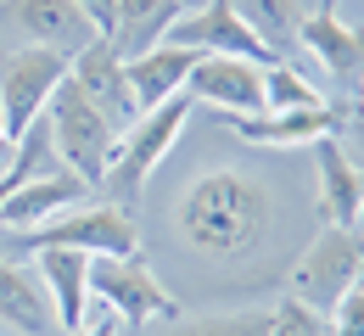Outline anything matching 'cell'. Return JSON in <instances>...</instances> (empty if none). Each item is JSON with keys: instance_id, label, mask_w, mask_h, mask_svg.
Masks as SVG:
<instances>
[{"instance_id": "603a6c76", "label": "cell", "mask_w": 364, "mask_h": 336, "mask_svg": "<svg viewBox=\"0 0 364 336\" xmlns=\"http://www.w3.org/2000/svg\"><path fill=\"white\" fill-rule=\"evenodd\" d=\"M269 336H325V314H314L297 297H286V303L269 308Z\"/></svg>"}, {"instance_id": "484cf974", "label": "cell", "mask_w": 364, "mask_h": 336, "mask_svg": "<svg viewBox=\"0 0 364 336\" xmlns=\"http://www.w3.org/2000/svg\"><path fill=\"white\" fill-rule=\"evenodd\" d=\"M118 331H124V325H118V314H107V308H101V314H95V320H85L73 336H118Z\"/></svg>"}, {"instance_id": "7c38bea8", "label": "cell", "mask_w": 364, "mask_h": 336, "mask_svg": "<svg viewBox=\"0 0 364 336\" xmlns=\"http://www.w3.org/2000/svg\"><path fill=\"white\" fill-rule=\"evenodd\" d=\"M247 146H314L325 135H342V112L336 107H291V112H235L225 118Z\"/></svg>"}, {"instance_id": "5bb4252c", "label": "cell", "mask_w": 364, "mask_h": 336, "mask_svg": "<svg viewBox=\"0 0 364 336\" xmlns=\"http://www.w3.org/2000/svg\"><path fill=\"white\" fill-rule=\"evenodd\" d=\"M297 45L314 50L342 85H364V28H348L336 17V0H319V11H303Z\"/></svg>"}, {"instance_id": "d6986e66", "label": "cell", "mask_w": 364, "mask_h": 336, "mask_svg": "<svg viewBox=\"0 0 364 336\" xmlns=\"http://www.w3.org/2000/svg\"><path fill=\"white\" fill-rule=\"evenodd\" d=\"M0 325H17V331H28V336L56 331V308H50L40 275H28L11 258H0Z\"/></svg>"}, {"instance_id": "4316f807", "label": "cell", "mask_w": 364, "mask_h": 336, "mask_svg": "<svg viewBox=\"0 0 364 336\" xmlns=\"http://www.w3.org/2000/svg\"><path fill=\"white\" fill-rule=\"evenodd\" d=\"M342 129H348V135L359 141V151H364V112H359V118H342Z\"/></svg>"}, {"instance_id": "52a82bcc", "label": "cell", "mask_w": 364, "mask_h": 336, "mask_svg": "<svg viewBox=\"0 0 364 336\" xmlns=\"http://www.w3.org/2000/svg\"><path fill=\"white\" fill-rule=\"evenodd\" d=\"M90 297L107 314H118V325L180 320V303L146 269V258H90Z\"/></svg>"}, {"instance_id": "9c48e42d", "label": "cell", "mask_w": 364, "mask_h": 336, "mask_svg": "<svg viewBox=\"0 0 364 336\" xmlns=\"http://www.w3.org/2000/svg\"><path fill=\"white\" fill-rule=\"evenodd\" d=\"M0 28L17 34L23 45L62 50L68 62L95 40V23L73 0H0Z\"/></svg>"}, {"instance_id": "30bf717a", "label": "cell", "mask_w": 364, "mask_h": 336, "mask_svg": "<svg viewBox=\"0 0 364 336\" xmlns=\"http://www.w3.org/2000/svg\"><path fill=\"white\" fill-rule=\"evenodd\" d=\"M185 96L208 101L219 118L235 112H264V67L258 62H241V56H202L185 79Z\"/></svg>"}, {"instance_id": "9a60e30c", "label": "cell", "mask_w": 364, "mask_h": 336, "mask_svg": "<svg viewBox=\"0 0 364 336\" xmlns=\"http://www.w3.org/2000/svg\"><path fill=\"white\" fill-rule=\"evenodd\" d=\"M180 17H185L180 0H118L112 6V28H107V45L118 50L124 62H135V56L163 45Z\"/></svg>"}, {"instance_id": "5b68a950", "label": "cell", "mask_w": 364, "mask_h": 336, "mask_svg": "<svg viewBox=\"0 0 364 336\" xmlns=\"http://www.w3.org/2000/svg\"><path fill=\"white\" fill-rule=\"evenodd\" d=\"M68 79V56L46 45L0 50V135L17 146V135L46 112L50 90Z\"/></svg>"}, {"instance_id": "ba28073f", "label": "cell", "mask_w": 364, "mask_h": 336, "mask_svg": "<svg viewBox=\"0 0 364 336\" xmlns=\"http://www.w3.org/2000/svg\"><path fill=\"white\" fill-rule=\"evenodd\" d=\"M168 45H191V50H202V56H241V62H258V67H274V62H280V56L235 17L230 0H202L196 11H185L180 23L168 28Z\"/></svg>"}, {"instance_id": "8992f818", "label": "cell", "mask_w": 364, "mask_h": 336, "mask_svg": "<svg viewBox=\"0 0 364 336\" xmlns=\"http://www.w3.org/2000/svg\"><path fill=\"white\" fill-rule=\"evenodd\" d=\"M359 264H364V246L353 230H342V224H325L309 246H303V258L291 264V286H297V303H309L314 314H331L353 281H359Z\"/></svg>"}, {"instance_id": "4fadbf2b", "label": "cell", "mask_w": 364, "mask_h": 336, "mask_svg": "<svg viewBox=\"0 0 364 336\" xmlns=\"http://www.w3.org/2000/svg\"><path fill=\"white\" fill-rule=\"evenodd\" d=\"M79 202H90V185H85L79 174H68V168L34 174V180H23L17 191L0 196V224H6V230H34V224L56 219V213L79 207Z\"/></svg>"}, {"instance_id": "8fae6325", "label": "cell", "mask_w": 364, "mask_h": 336, "mask_svg": "<svg viewBox=\"0 0 364 336\" xmlns=\"http://www.w3.org/2000/svg\"><path fill=\"white\" fill-rule=\"evenodd\" d=\"M68 79L85 90V96L118 124V129H129L140 112H135V96H129V73H124V56L107 45V34H95L90 45L79 50L73 62H68Z\"/></svg>"}, {"instance_id": "7402d4cb", "label": "cell", "mask_w": 364, "mask_h": 336, "mask_svg": "<svg viewBox=\"0 0 364 336\" xmlns=\"http://www.w3.org/2000/svg\"><path fill=\"white\" fill-rule=\"evenodd\" d=\"M168 336H269V308H241V314H208V320H174Z\"/></svg>"}, {"instance_id": "44dd1931", "label": "cell", "mask_w": 364, "mask_h": 336, "mask_svg": "<svg viewBox=\"0 0 364 336\" xmlns=\"http://www.w3.org/2000/svg\"><path fill=\"white\" fill-rule=\"evenodd\" d=\"M291 107H325V96L314 90V79H303L291 62L264 67V112H291Z\"/></svg>"}, {"instance_id": "83f0119b", "label": "cell", "mask_w": 364, "mask_h": 336, "mask_svg": "<svg viewBox=\"0 0 364 336\" xmlns=\"http://www.w3.org/2000/svg\"><path fill=\"white\" fill-rule=\"evenodd\" d=\"M353 236H359V246H364V196H359V213H353V224H348Z\"/></svg>"}, {"instance_id": "4dcf8cb0", "label": "cell", "mask_w": 364, "mask_h": 336, "mask_svg": "<svg viewBox=\"0 0 364 336\" xmlns=\"http://www.w3.org/2000/svg\"><path fill=\"white\" fill-rule=\"evenodd\" d=\"M353 286H359V291H364V264H359V281H353Z\"/></svg>"}, {"instance_id": "f1b7e54d", "label": "cell", "mask_w": 364, "mask_h": 336, "mask_svg": "<svg viewBox=\"0 0 364 336\" xmlns=\"http://www.w3.org/2000/svg\"><path fill=\"white\" fill-rule=\"evenodd\" d=\"M0 163H11V141L6 135H0Z\"/></svg>"}, {"instance_id": "ac0fdd59", "label": "cell", "mask_w": 364, "mask_h": 336, "mask_svg": "<svg viewBox=\"0 0 364 336\" xmlns=\"http://www.w3.org/2000/svg\"><path fill=\"white\" fill-rule=\"evenodd\" d=\"M196 62H202V50L168 45V40H163L157 50H146V56H135V62H124V73H129V96H135V112H146V107H157V101H168V96H180Z\"/></svg>"}, {"instance_id": "6da1fadb", "label": "cell", "mask_w": 364, "mask_h": 336, "mask_svg": "<svg viewBox=\"0 0 364 336\" xmlns=\"http://www.w3.org/2000/svg\"><path fill=\"white\" fill-rule=\"evenodd\" d=\"M274 191L247 163H213L191 174L168 202V230L180 241L185 264H252L274 241Z\"/></svg>"}, {"instance_id": "d4e9b609", "label": "cell", "mask_w": 364, "mask_h": 336, "mask_svg": "<svg viewBox=\"0 0 364 336\" xmlns=\"http://www.w3.org/2000/svg\"><path fill=\"white\" fill-rule=\"evenodd\" d=\"M73 6L95 23V34H107V28H112V6H118V0H73Z\"/></svg>"}, {"instance_id": "ffe728a7", "label": "cell", "mask_w": 364, "mask_h": 336, "mask_svg": "<svg viewBox=\"0 0 364 336\" xmlns=\"http://www.w3.org/2000/svg\"><path fill=\"white\" fill-rule=\"evenodd\" d=\"M230 6H235V17H241L274 56L297 40V23H303V6H297V0H230Z\"/></svg>"}, {"instance_id": "f546056e", "label": "cell", "mask_w": 364, "mask_h": 336, "mask_svg": "<svg viewBox=\"0 0 364 336\" xmlns=\"http://www.w3.org/2000/svg\"><path fill=\"white\" fill-rule=\"evenodd\" d=\"M180 6H185V11H196V6H202V0H180Z\"/></svg>"}, {"instance_id": "cb8c5ba5", "label": "cell", "mask_w": 364, "mask_h": 336, "mask_svg": "<svg viewBox=\"0 0 364 336\" xmlns=\"http://www.w3.org/2000/svg\"><path fill=\"white\" fill-rule=\"evenodd\" d=\"M325 336H364V291L359 286L325 314Z\"/></svg>"}, {"instance_id": "e0dca14e", "label": "cell", "mask_w": 364, "mask_h": 336, "mask_svg": "<svg viewBox=\"0 0 364 336\" xmlns=\"http://www.w3.org/2000/svg\"><path fill=\"white\" fill-rule=\"evenodd\" d=\"M40 258V286H46L56 325L73 336L90 320V258L85 252H34Z\"/></svg>"}, {"instance_id": "3957f363", "label": "cell", "mask_w": 364, "mask_h": 336, "mask_svg": "<svg viewBox=\"0 0 364 336\" xmlns=\"http://www.w3.org/2000/svg\"><path fill=\"white\" fill-rule=\"evenodd\" d=\"M23 252H85V258H140V230L135 213L112 207V202H79L68 213H56L34 230L0 246V258H23Z\"/></svg>"}, {"instance_id": "277c9868", "label": "cell", "mask_w": 364, "mask_h": 336, "mask_svg": "<svg viewBox=\"0 0 364 336\" xmlns=\"http://www.w3.org/2000/svg\"><path fill=\"white\" fill-rule=\"evenodd\" d=\"M46 118H50V141H56V157H62V168L68 174H79L85 185H101V174H107V163H112V151H118V124L95 107L73 79H62L46 101Z\"/></svg>"}, {"instance_id": "7a4b0ae2", "label": "cell", "mask_w": 364, "mask_h": 336, "mask_svg": "<svg viewBox=\"0 0 364 336\" xmlns=\"http://www.w3.org/2000/svg\"><path fill=\"white\" fill-rule=\"evenodd\" d=\"M185 124H191V96H168L157 101V107H146L135 124L118 135V151H112V163H107V174H101V191L112 207H124V213H135L146 185H151V174H157V163L174 151V141L185 135Z\"/></svg>"}, {"instance_id": "2e32d148", "label": "cell", "mask_w": 364, "mask_h": 336, "mask_svg": "<svg viewBox=\"0 0 364 336\" xmlns=\"http://www.w3.org/2000/svg\"><path fill=\"white\" fill-rule=\"evenodd\" d=\"M314 180H319V213H325V224H342L348 230L353 213H359L364 180H359V163L342 146V135L314 141Z\"/></svg>"}]
</instances>
